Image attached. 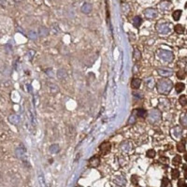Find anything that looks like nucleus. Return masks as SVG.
<instances>
[{
  "instance_id": "1",
  "label": "nucleus",
  "mask_w": 187,
  "mask_h": 187,
  "mask_svg": "<svg viewBox=\"0 0 187 187\" xmlns=\"http://www.w3.org/2000/svg\"><path fill=\"white\" fill-rule=\"evenodd\" d=\"M173 83L169 79H161L157 82V90L162 94H167L171 91Z\"/></svg>"
},
{
  "instance_id": "2",
  "label": "nucleus",
  "mask_w": 187,
  "mask_h": 187,
  "mask_svg": "<svg viewBox=\"0 0 187 187\" xmlns=\"http://www.w3.org/2000/svg\"><path fill=\"white\" fill-rule=\"evenodd\" d=\"M157 55L160 59H162L165 62H171L174 59V54L170 50H157Z\"/></svg>"
},
{
  "instance_id": "3",
  "label": "nucleus",
  "mask_w": 187,
  "mask_h": 187,
  "mask_svg": "<svg viewBox=\"0 0 187 187\" xmlns=\"http://www.w3.org/2000/svg\"><path fill=\"white\" fill-rule=\"evenodd\" d=\"M156 30L161 35H167L170 33V24L167 22H158L156 24Z\"/></svg>"
},
{
  "instance_id": "4",
  "label": "nucleus",
  "mask_w": 187,
  "mask_h": 187,
  "mask_svg": "<svg viewBox=\"0 0 187 187\" xmlns=\"http://www.w3.org/2000/svg\"><path fill=\"white\" fill-rule=\"evenodd\" d=\"M161 117V113L158 109H153L150 111V114H149V120L151 122H156L158 121Z\"/></svg>"
},
{
  "instance_id": "5",
  "label": "nucleus",
  "mask_w": 187,
  "mask_h": 187,
  "mask_svg": "<svg viewBox=\"0 0 187 187\" xmlns=\"http://www.w3.org/2000/svg\"><path fill=\"white\" fill-rule=\"evenodd\" d=\"M171 7V2L164 0L158 4V9L160 11H166Z\"/></svg>"
},
{
  "instance_id": "6",
  "label": "nucleus",
  "mask_w": 187,
  "mask_h": 187,
  "mask_svg": "<svg viewBox=\"0 0 187 187\" xmlns=\"http://www.w3.org/2000/svg\"><path fill=\"white\" fill-rule=\"evenodd\" d=\"M26 154V149L24 148V146L22 144H20V146L17 147L16 149V155L21 159H23V157Z\"/></svg>"
},
{
  "instance_id": "7",
  "label": "nucleus",
  "mask_w": 187,
  "mask_h": 187,
  "mask_svg": "<svg viewBox=\"0 0 187 187\" xmlns=\"http://www.w3.org/2000/svg\"><path fill=\"white\" fill-rule=\"evenodd\" d=\"M157 16V11L154 8H147L145 10V17L147 19H154Z\"/></svg>"
},
{
  "instance_id": "8",
  "label": "nucleus",
  "mask_w": 187,
  "mask_h": 187,
  "mask_svg": "<svg viewBox=\"0 0 187 187\" xmlns=\"http://www.w3.org/2000/svg\"><path fill=\"white\" fill-rule=\"evenodd\" d=\"M181 134H182V131H181V128H180V126H176V127L172 128V130H171V135H172V137L175 139L180 138Z\"/></svg>"
},
{
  "instance_id": "9",
  "label": "nucleus",
  "mask_w": 187,
  "mask_h": 187,
  "mask_svg": "<svg viewBox=\"0 0 187 187\" xmlns=\"http://www.w3.org/2000/svg\"><path fill=\"white\" fill-rule=\"evenodd\" d=\"M158 74L162 77H170L173 74V71L170 68H160L158 69Z\"/></svg>"
},
{
  "instance_id": "10",
  "label": "nucleus",
  "mask_w": 187,
  "mask_h": 187,
  "mask_svg": "<svg viewBox=\"0 0 187 187\" xmlns=\"http://www.w3.org/2000/svg\"><path fill=\"white\" fill-rule=\"evenodd\" d=\"M109 150H110V144L108 142H104L100 146V151H102L103 154H106L108 151H109Z\"/></svg>"
},
{
  "instance_id": "11",
  "label": "nucleus",
  "mask_w": 187,
  "mask_h": 187,
  "mask_svg": "<svg viewBox=\"0 0 187 187\" xmlns=\"http://www.w3.org/2000/svg\"><path fill=\"white\" fill-rule=\"evenodd\" d=\"M8 121L11 122L12 124H18L19 122H20V117L18 115H16V114H12V115H10L8 117Z\"/></svg>"
},
{
  "instance_id": "12",
  "label": "nucleus",
  "mask_w": 187,
  "mask_h": 187,
  "mask_svg": "<svg viewBox=\"0 0 187 187\" xmlns=\"http://www.w3.org/2000/svg\"><path fill=\"white\" fill-rule=\"evenodd\" d=\"M91 10H92V5L90 4V3H85V4H83L82 5V7H81V11L83 12V13H90L91 12Z\"/></svg>"
},
{
  "instance_id": "13",
  "label": "nucleus",
  "mask_w": 187,
  "mask_h": 187,
  "mask_svg": "<svg viewBox=\"0 0 187 187\" xmlns=\"http://www.w3.org/2000/svg\"><path fill=\"white\" fill-rule=\"evenodd\" d=\"M114 182H115L117 185H120V186H124L125 183H126V180L125 179L122 177V176H118L114 180Z\"/></svg>"
},
{
  "instance_id": "14",
  "label": "nucleus",
  "mask_w": 187,
  "mask_h": 187,
  "mask_svg": "<svg viewBox=\"0 0 187 187\" xmlns=\"http://www.w3.org/2000/svg\"><path fill=\"white\" fill-rule=\"evenodd\" d=\"M140 84H141V80L140 79H132V81H131V87L133 88V89H137V88H139L140 86Z\"/></svg>"
},
{
  "instance_id": "15",
  "label": "nucleus",
  "mask_w": 187,
  "mask_h": 187,
  "mask_svg": "<svg viewBox=\"0 0 187 187\" xmlns=\"http://www.w3.org/2000/svg\"><path fill=\"white\" fill-rule=\"evenodd\" d=\"M159 107L161 108H164V109H167L169 108V102L167 99H161L159 102Z\"/></svg>"
},
{
  "instance_id": "16",
  "label": "nucleus",
  "mask_w": 187,
  "mask_h": 187,
  "mask_svg": "<svg viewBox=\"0 0 187 187\" xmlns=\"http://www.w3.org/2000/svg\"><path fill=\"white\" fill-rule=\"evenodd\" d=\"M145 86H147L149 89H152L154 87V79L152 78H148L145 80Z\"/></svg>"
},
{
  "instance_id": "17",
  "label": "nucleus",
  "mask_w": 187,
  "mask_h": 187,
  "mask_svg": "<svg viewBox=\"0 0 187 187\" xmlns=\"http://www.w3.org/2000/svg\"><path fill=\"white\" fill-rule=\"evenodd\" d=\"M133 25L135 26V27H138V26H140V24L142 23V19L139 17V16H136L134 19H133Z\"/></svg>"
},
{
  "instance_id": "18",
  "label": "nucleus",
  "mask_w": 187,
  "mask_h": 187,
  "mask_svg": "<svg viewBox=\"0 0 187 187\" xmlns=\"http://www.w3.org/2000/svg\"><path fill=\"white\" fill-rule=\"evenodd\" d=\"M184 88H185V85L182 83V82H178V83H176V85H175V89H176V92L177 93H181L183 90H184Z\"/></svg>"
},
{
  "instance_id": "19",
  "label": "nucleus",
  "mask_w": 187,
  "mask_h": 187,
  "mask_svg": "<svg viewBox=\"0 0 187 187\" xmlns=\"http://www.w3.org/2000/svg\"><path fill=\"white\" fill-rule=\"evenodd\" d=\"M57 78L59 79H65V77H66V72H65V70H64V69H59L57 71Z\"/></svg>"
},
{
  "instance_id": "20",
  "label": "nucleus",
  "mask_w": 187,
  "mask_h": 187,
  "mask_svg": "<svg viewBox=\"0 0 187 187\" xmlns=\"http://www.w3.org/2000/svg\"><path fill=\"white\" fill-rule=\"evenodd\" d=\"M131 145H130V143H128V142H124V143H122V145H121V149H122V151H128L131 150Z\"/></svg>"
},
{
  "instance_id": "21",
  "label": "nucleus",
  "mask_w": 187,
  "mask_h": 187,
  "mask_svg": "<svg viewBox=\"0 0 187 187\" xmlns=\"http://www.w3.org/2000/svg\"><path fill=\"white\" fill-rule=\"evenodd\" d=\"M180 122L183 126H187V113L181 114L180 118Z\"/></svg>"
},
{
  "instance_id": "22",
  "label": "nucleus",
  "mask_w": 187,
  "mask_h": 187,
  "mask_svg": "<svg viewBox=\"0 0 187 187\" xmlns=\"http://www.w3.org/2000/svg\"><path fill=\"white\" fill-rule=\"evenodd\" d=\"M180 15H181V10H175L173 12L172 17L175 21H179L180 18Z\"/></svg>"
},
{
  "instance_id": "23",
  "label": "nucleus",
  "mask_w": 187,
  "mask_h": 187,
  "mask_svg": "<svg viewBox=\"0 0 187 187\" xmlns=\"http://www.w3.org/2000/svg\"><path fill=\"white\" fill-rule=\"evenodd\" d=\"M174 29H175L176 33H178V34H182L184 32V26H182L181 24H177L174 27Z\"/></svg>"
},
{
  "instance_id": "24",
  "label": "nucleus",
  "mask_w": 187,
  "mask_h": 187,
  "mask_svg": "<svg viewBox=\"0 0 187 187\" xmlns=\"http://www.w3.org/2000/svg\"><path fill=\"white\" fill-rule=\"evenodd\" d=\"M171 176H172L173 180H176V179H178V178H179V176H180V171H179L177 168H174V169H172Z\"/></svg>"
},
{
  "instance_id": "25",
  "label": "nucleus",
  "mask_w": 187,
  "mask_h": 187,
  "mask_svg": "<svg viewBox=\"0 0 187 187\" xmlns=\"http://www.w3.org/2000/svg\"><path fill=\"white\" fill-rule=\"evenodd\" d=\"M50 151L51 153H56L59 151V146L57 144H53L50 147Z\"/></svg>"
},
{
  "instance_id": "26",
  "label": "nucleus",
  "mask_w": 187,
  "mask_h": 187,
  "mask_svg": "<svg viewBox=\"0 0 187 187\" xmlns=\"http://www.w3.org/2000/svg\"><path fill=\"white\" fill-rule=\"evenodd\" d=\"M172 163L174 164L175 165H180V163H181V157H180V155H176L174 158H173V161Z\"/></svg>"
},
{
  "instance_id": "27",
  "label": "nucleus",
  "mask_w": 187,
  "mask_h": 187,
  "mask_svg": "<svg viewBox=\"0 0 187 187\" xmlns=\"http://www.w3.org/2000/svg\"><path fill=\"white\" fill-rule=\"evenodd\" d=\"M170 185V180L167 178H163L162 180V183H161V187H167Z\"/></svg>"
},
{
  "instance_id": "28",
  "label": "nucleus",
  "mask_w": 187,
  "mask_h": 187,
  "mask_svg": "<svg viewBox=\"0 0 187 187\" xmlns=\"http://www.w3.org/2000/svg\"><path fill=\"white\" fill-rule=\"evenodd\" d=\"M179 101H180V104L181 106H185L187 104V97L185 95H180Z\"/></svg>"
},
{
  "instance_id": "29",
  "label": "nucleus",
  "mask_w": 187,
  "mask_h": 187,
  "mask_svg": "<svg viewBox=\"0 0 187 187\" xmlns=\"http://www.w3.org/2000/svg\"><path fill=\"white\" fill-rule=\"evenodd\" d=\"M39 33H40L41 36H45L49 34V30H48V28H46V27H41V28L39 29Z\"/></svg>"
},
{
  "instance_id": "30",
  "label": "nucleus",
  "mask_w": 187,
  "mask_h": 187,
  "mask_svg": "<svg viewBox=\"0 0 187 187\" xmlns=\"http://www.w3.org/2000/svg\"><path fill=\"white\" fill-rule=\"evenodd\" d=\"M177 150L179 151H183L184 150H185V144H184V142H180V143L177 145Z\"/></svg>"
},
{
  "instance_id": "31",
  "label": "nucleus",
  "mask_w": 187,
  "mask_h": 187,
  "mask_svg": "<svg viewBox=\"0 0 187 187\" xmlns=\"http://www.w3.org/2000/svg\"><path fill=\"white\" fill-rule=\"evenodd\" d=\"M90 164L92 166H97V165H99V159L98 158H93L91 159V161H90Z\"/></svg>"
},
{
  "instance_id": "32",
  "label": "nucleus",
  "mask_w": 187,
  "mask_h": 187,
  "mask_svg": "<svg viewBox=\"0 0 187 187\" xmlns=\"http://www.w3.org/2000/svg\"><path fill=\"white\" fill-rule=\"evenodd\" d=\"M146 156L149 157V158H153V157L155 156V151H153V150H149V151H147V152H146Z\"/></svg>"
},
{
  "instance_id": "33",
  "label": "nucleus",
  "mask_w": 187,
  "mask_h": 187,
  "mask_svg": "<svg viewBox=\"0 0 187 187\" xmlns=\"http://www.w3.org/2000/svg\"><path fill=\"white\" fill-rule=\"evenodd\" d=\"M137 112V116H139V117H145L146 116V110L144 108H138Z\"/></svg>"
},
{
  "instance_id": "34",
  "label": "nucleus",
  "mask_w": 187,
  "mask_h": 187,
  "mask_svg": "<svg viewBox=\"0 0 187 187\" xmlns=\"http://www.w3.org/2000/svg\"><path fill=\"white\" fill-rule=\"evenodd\" d=\"M27 36H29V38H31V39H33V40H36V37H37L36 32H34V31H30L28 34H27Z\"/></svg>"
},
{
  "instance_id": "35",
  "label": "nucleus",
  "mask_w": 187,
  "mask_h": 187,
  "mask_svg": "<svg viewBox=\"0 0 187 187\" xmlns=\"http://www.w3.org/2000/svg\"><path fill=\"white\" fill-rule=\"evenodd\" d=\"M38 180L40 182V186L41 187H45V180H44V177L42 174H38Z\"/></svg>"
},
{
  "instance_id": "36",
  "label": "nucleus",
  "mask_w": 187,
  "mask_h": 187,
  "mask_svg": "<svg viewBox=\"0 0 187 187\" xmlns=\"http://www.w3.org/2000/svg\"><path fill=\"white\" fill-rule=\"evenodd\" d=\"M49 86L50 88V92L51 93H56L58 92V88H57V85H55V84H52V83H49Z\"/></svg>"
},
{
  "instance_id": "37",
  "label": "nucleus",
  "mask_w": 187,
  "mask_h": 187,
  "mask_svg": "<svg viewBox=\"0 0 187 187\" xmlns=\"http://www.w3.org/2000/svg\"><path fill=\"white\" fill-rule=\"evenodd\" d=\"M134 58H135L136 60H139V59L141 58L140 51H139L138 50H135V51H134Z\"/></svg>"
},
{
  "instance_id": "38",
  "label": "nucleus",
  "mask_w": 187,
  "mask_h": 187,
  "mask_svg": "<svg viewBox=\"0 0 187 187\" xmlns=\"http://www.w3.org/2000/svg\"><path fill=\"white\" fill-rule=\"evenodd\" d=\"M177 77L180 79H182L184 77H185V71H182V70H180V71L177 73Z\"/></svg>"
},
{
  "instance_id": "39",
  "label": "nucleus",
  "mask_w": 187,
  "mask_h": 187,
  "mask_svg": "<svg viewBox=\"0 0 187 187\" xmlns=\"http://www.w3.org/2000/svg\"><path fill=\"white\" fill-rule=\"evenodd\" d=\"M183 185H184V180H183V179H180V180H179V182H178V186L182 187Z\"/></svg>"
},
{
  "instance_id": "40",
  "label": "nucleus",
  "mask_w": 187,
  "mask_h": 187,
  "mask_svg": "<svg viewBox=\"0 0 187 187\" xmlns=\"http://www.w3.org/2000/svg\"><path fill=\"white\" fill-rule=\"evenodd\" d=\"M28 55H29V59H32V57L35 55V51H34V50H29Z\"/></svg>"
},
{
  "instance_id": "41",
  "label": "nucleus",
  "mask_w": 187,
  "mask_h": 187,
  "mask_svg": "<svg viewBox=\"0 0 187 187\" xmlns=\"http://www.w3.org/2000/svg\"><path fill=\"white\" fill-rule=\"evenodd\" d=\"M132 182H133V184H137V177H136V176H133V177H132Z\"/></svg>"
},
{
  "instance_id": "42",
  "label": "nucleus",
  "mask_w": 187,
  "mask_h": 187,
  "mask_svg": "<svg viewBox=\"0 0 187 187\" xmlns=\"http://www.w3.org/2000/svg\"><path fill=\"white\" fill-rule=\"evenodd\" d=\"M133 122H135V117L134 116H131V118H130L129 120V123H133Z\"/></svg>"
},
{
  "instance_id": "43",
  "label": "nucleus",
  "mask_w": 187,
  "mask_h": 187,
  "mask_svg": "<svg viewBox=\"0 0 187 187\" xmlns=\"http://www.w3.org/2000/svg\"><path fill=\"white\" fill-rule=\"evenodd\" d=\"M184 176H185V179H187V169H185V172H184Z\"/></svg>"
},
{
  "instance_id": "44",
  "label": "nucleus",
  "mask_w": 187,
  "mask_h": 187,
  "mask_svg": "<svg viewBox=\"0 0 187 187\" xmlns=\"http://www.w3.org/2000/svg\"><path fill=\"white\" fill-rule=\"evenodd\" d=\"M184 159H185V161H187V153L184 155Z\"/></svg>"
},
{
  "instance_id": "45",
  "label": "nucleus",
  "mask_w": 187,
  "mask_h": 187,
  "mask_svg": "<svg viewBox=\"0 0 187 187\" xmlns=\"http://www.w3.org/2000/svg\"><path fill=\"white\" fill-rule=\"evenodd\" d=\"M185 8H187V3H186V5H185Z\"/></svg>"
},
{
  "instance_id": "46",
  "label": "nucleus",
  "mask_w": 187,
  "mask_h": 187,
  "mask_svg": "<svg viewBox=\"0 0 187 187\" xmlns=\"http://www.w3.org/2000/svg\"><path fill=\"white\" fill-rule=\"evenodd\" d=\"M186 187H187V184H186Z\"/></svg>"
}]
</instances>
